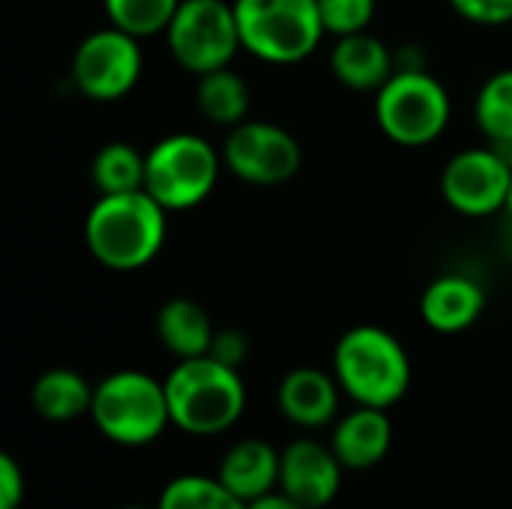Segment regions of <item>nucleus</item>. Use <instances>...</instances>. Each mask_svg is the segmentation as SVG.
Returning <instances> with one entry per match:
<instances>
[{"mask_svg": "<svg viewBox=\"0 0 512 509\" xmlns=\"http://www.w3.org/2000/svg\"><path fill=\"white\" fill-rule=\"evenodd\" d=\"M333 375L354 405L390 411L408 396L414 369L405 345L390 330L357 324L333 348Z\"/></svg>", "mask_w": 512, "mask_h": 509, "instance_id": "nucleus-2", "label": "nucleus"}, {"mask_svg": "<svg viewBox=\"0 0 512 509\" xmlns=\"http://www.w3.org/2000/svg\"><path fill=\"white\" fill-rule=\"evenodd\" d=\"M156 509H246V504L231 495L219 477L183 474L162 489Z\"/></svg>", "mask_w": 512, "mask_h": 509, "instance_id": "nucleus-23", "label": "nucleus"}, {"mask_svg": "<svg viewBox=\"0 0 512 509\" xmlns=\"http://www.w3.org/2000/svg\"><path fill=\"white\" fill-rule=\"evenodd\" d=\"M168 240V210L144 189L99 195L84 216V246L96 264L135 273L153 264Z\"/></svg>", "mask_w": 512, "mask_h": 509, "instance_id": "nucleus-1", "label": "nucleus"}, {"mask_svg": "<svg viewBox=\"0 0 512 509\" xmlns=\"http://www.w3.org/2000/svg\"><path fill=\"white\" fill-rule=\"evenodd\" d=\"M333 78L357 93H378L396 72V51L372 30L339 36L330 51Z\"/></svg>", "mask_w": 512, "mask_h": 509, "instance_id": "nucleus-16", "label": "nucleus"}, {"mask_svg": "<svg viewBox=\"0 0 512 509\" xmlns=\"http://www.w3.org/2000/svg\"><path fill=\"white\" fill-rule=\"evenodd\" d=\"M147 153H141L129 141H108L93 153L90 180L99 195H123L144 189Z\"/></svg>", "mask_w": 512, "mask_h": 509, "instance_id": "nucleus-21", "label": "nucleus"}, {"mask_svg": "<svg viewBox=\"0 0 512 509\" xmlns=\"http://www.w3.org/2000/svg\"><path fill=\"white\" fill-rule=\"evenodd\" d=\"M456 15L480 27H501L512 21V0H447Z\"/></svg>", "mask_w": 512, "mask_h": 509, "instance_id": "nucleus-26", "label": "nucleus"}, {"mask_svg": "<svg viewBox=\"0 0 512 509\" xmlns=\"http://www.w3.org/2000/svg\"><path fill=\"white\" fill-rule=\"evenodd\" d=\"M165 42L177 66L195 78L231 66L240 45L237 15L231 0H180Z\"/></svg>", "mask_w": 512, "mask_h": 509, "instance_id": "nucleus-8", "label": "nucleus"}, {"mask_svg": "<svg viewBox=\"0 0 512 509\" xmlns=\"http://www.w3.org/2000/svg\"><path fill=\"white\" fill-rule=\"evenodd\" d=\"M195 105L207 123L231 129L249 117L252 93H249V84L231 66H225V69H216V72H207L198 78Z\"/></svg>", "mask_w": 512, "mask_h": 509, "instance_id": "nucleus-20", "label": "nucleus"}, {"mask_svg": "<svg viewBox=\"0 0 512 509\" xmlns=\"http://www.w3.org/2000/svg\"><path fill=\"white\" fill-rule=\"evenodd\" d=\"M123 509H147V507H123Z\"/></svg>", "mask_w": 512, "mask_h": 509, "instance_id": "nucleus-31", "label": "nucleus"}, {"mask_svg": "<svg viewBox=\"0 0 512 509\" xmlns=\"http://www.w3.org/2000/svg\"><path fill=\"white\" fill-rule=\"evenodd\" d=\"M474 123L489 144L512 141V66L492 72L474 96Z\"/></svg>", "mask_w": 512, "mask_h": 509, "instance_id": "nucleus-22", "label": "nucleus"}, {"mask_svg": "<svg viewBox=\"0 0 512 509\" xmlns=\"http://www.w3.org/2000/svg\"><path fill=\"white\" fill-rule=\"evenodd\" d=\"M279 465L282 453H276L273 444L264 438H243L222 456L216 477L231 495L252 504L279 489Z\"/></svg>", "mask_w": 512, "mask_h": 509, "instance_id": "nucleus-17", "label": "nucleus"}, {"mask_svg": "<svg viewBox=\"0 0 512 509\" xmlns=\"http://www.w3.org/2000/svg\"><path fill=\"white\" fill-rule=\"evenodd\" d=\"M144 72L141 39L108 24L87 33L72 51V84L90 102H117L129 96Z\"/></svg>", "mask_w": 512, "mask_h": 509, "instance_id": "nucleus-9", "label": "nucleus"}, {"mask_svg": "<svg viewBox=\"0 0 512 509\" xmlns=\"http://www.w3.org/2000/svg\"><path fill=\"white\" fill-rule=\"evenodd\" d=\"M318 9H321L327 36L339 39V36L369 30L378 6H375V0H318Z\"/></svg>", "mask_w": 512, "mask_h": 509, "instance_id": "nucleus-25", "label": "nucleus"}, {"mask_svg": "<svg viewBox=\"0 0 512 509\" xmlns=\"http://www.w3.org/2000/svg\"><path fill=\"white\" fill-rule=\"evenodd\" d=\"M27 495V480L21 465L9 456L0 453V509H18Z\"/></svg>", "mask_w": 512, "mask_h": 509, "instance_id": "nucleus-27", "label": "nucleus"}, {"mask_svg": "<svg viewBox=\"0 0 512 509\" xmlns=\"http://www.w3.org/2000/svg\"><path fill=\"white\" fill-rule=\"evenodd\" d=\"M512 165L486 141L453 153L441 171V198L468 219H486L507 210Z\"/></svg>", "mask_w": 512, "mask_h": 509, "instance_id": "nucleus-11", "label": "nucleus"}, {"mask_svg": "<svg viewBox=\"0 0 512 509\" xmlns=\"http://www.w3.org/2000/svg\"><path fill=\"white\" fill-rule=\"evenodd\" d=\"M342 387L336 375L315 369V366H297L291 369L276 390L279 414L294 423L297 429H324L339 417Z\"/></svg>", "mask_w": 512, "mask_h": 509, "instance_id": "nucleus-13", "label": "nucleus"}, {"mask_svg": "<svg viewBox=\"0 0 512 509\" xmlns=\"http://www.w3.org/2000/svg\"><path fill=\"white\" fill-rule=\"evenodd\" d=\"M165 396L171 426L195 438L228 432L246 411V384L240 369H231L210 354L177 360L165 375Z\"/></svg>", "mask_w": 512, "mask_h": 509, "instance_id": "nucleus-3", "label": "nucleus"}, {"mask_svg": "<svg viewBox=\"0 0 512 509\" xmlns=\"http://www.w3.org/2000/svg\"><path fill=\"white\" fill-rule=\"evenodd\" d=\"M93 384L75 369H45L30 390L33 411L48 423H72L93 408Z\"/></svg>", "mask_w": 512, "mask_h": 509, "instance_id": "nucleus-19", "label": "nucleus"}, {"mask_svg": "<svg viewBox=\"0 0 512 509\" xmlns=\"http://www.w3.org/2000/svg\"><path fill=\"white\" fill-rule=\"evenodd\" d=\"M225 171L222 150L198 132H171L147 150L144 192L168 213H183L204 204Z\"/></svg>", "mask_w": 512, "mask_h": 509, "instance_id": "nucleus-6", "label": "nucleus"}, {"mask_svg": "<svg viewBox=\"0 0 512 509\" xmlns=\"http://www.w3.org/2000/svg\"><path fill=\"white\" fill-rule=\"evenodd\" d=\"M90 420L99 435L117 447H150L171 426L165 381L141 369L105 375L93 390Z\"/></svg>", "mask_w": 512, "mask_h": 509, "instance_id": "nucleus-4", "label": "nucleus"}, {"mask_svg": "<svg viewBox=\"0 0 512 509\" xmlns=\"http://www.w3.org/2000/svg\"><path fill=\"white\" fill-rule=\"evenodd\" d=\"M108 24L138 36L150 39L168 30L180 0H102Z\"/></svg>", "mask_w": 512, "mask_h": 509, "instance_id": "nucleus-24", "label": "nucleus"}, {"mask_svg": "<svg viewBox=\"0 0 512 509\" xmlns=\"http://www.w3.org/2000/svg\"><path fill=\"white\" fill-rule=\"evenodd\" d=\"M330 447L345 471H369L381 465L393 447V423L384 408L357 405L333 426Z\"/></svg>", "mask_w": 512, "mask_h": 509, "instance_id": "nucleus-15", "label": "nucleus"}, {"mask_svg": "<svg viewBox=\"0 0 512 509\" xmlns=\"http://www.w3.org/2000/svg\"><path fill=\"white\" fill-rule=\"evenodd\" d=\"M156 336L168 354L177 360H192L210 354L216 327L207 309L189 297H174L156 312Z\"/></svg>", "mask_w": 512, "mask_h": 509, "instance_id": "nucleus-18", "label": "nucleus"}, {"mask_svg": "<svg viewBox=\"0 0 512 509\" xmlns=\"http://www.w3.org/2000/svg\"><path fill=\"white\" fill-rule=\"evenodd\" d=\"M486 312V291L465 273H444L432 279L420 297V318L429 330L456 336L471 330Z\"/></svg>", "mask_w": 512, "mask_h": 509, "instance_id": "nucleus-14", "label": "nucleus"}, {"mask_svg": "<svg viewBox=\"0 0 512 509\" xmlns=\"http://www.w3.org/2000/svg\"><path fill=\"white\" fill-rule=\"evenodd\" d=\"M246 509H309V507L297 504V501H294V498H288L285 492H270V495H264V498H258V501H252V504H246Z\"/></svg>", "mask_w": 512, "mask_h": 509, "instance_id": "nucleus-29", "label": "nucleus"}, {"mask_svg": "<svg viewBox=\"0 0 512 509\" xmlns=\"http://www.w3.org/2000/svg\"><path fill=\"white\" fill-rule=\"evenodd\" d=\"M210 357H216L219 363L231 366V369H240L249 357V339L240 333V330H216L213 336V345H210Z\"/></svg>", "mask_w": 512, "mask_h": 509, "instance_id": "nucleus-28", "label": "nucleus"}, {"mask_svg": "<svg viewBox=\"0 0 512 509\" xmlns=\"http://www.w3.org/2000/svg\"><path fill=\"white\" fill-rule=\"evenodd\" d=\"M504 213L512 219V183H510V198H507V210H504Z\"/></svg>", "mask_w": 512, "mask_h": 509, "instance_id": "nucleus-30", "label": "nucleus"}, {"mask_svg": "<svg viewBox=\"0 0 512 509\" xmlns=\"http://www.w3.org/2000/svg\"><path fill=\"white\" fill-rule=\"evenodd\" d=\"M240 45L249 57L270 66L309 60L324 42L318 0H231Z\"/></svg>", "mask_w": 512, "mask_h": 509, "instance_id": "nucleus-5", "label": "nucleus"}, {"mask_svg": "<svg viewBox=\"0 0 512 509\" xmlns=\"http://www.w3.org/2000/svg\"><path fill=\"white\" fill-rule=\"evenodd\" d=\"M453 102L429 69H396L375 93V123L399 147H426L450 126Z\"/></svg>", "mask_w": 512, "mask_h": 509, "instance_id": "nucleus-7", "label": "nucleus"}, {"mask_svg": "<svg viewBox=\"0 0 512 509\" xmlns=\"http://www.w3.org/2000/svg\"><path fill=\"white\" fill-rule=\"evenodd\" d=\"M219 150L225 171L249 186H282L294 180L303 165L300 141L273 120L246 117L228 129Z\"/></svg>", "mask_w": 512, "mask_h": 509, "instance_id": "nucleus-10", "label": "nucleus"}, {"mask_svg": "<svg viewBox=\"0 0 512 509\" xmlns=\"http://www.w3.org/2000/svg\"><path fill=\"white\" fill-rule=\"evenodd\" d=\"M345 465L333 453L312 438H297L282 450L279 465V492L294 498L297 504L309 509L330 507L342 489Z\"/></svg>", "mask_w": 512, "mask_h": 509, "instance_id": "nucleus-12", "label": "nucleus"}]
</instances>
